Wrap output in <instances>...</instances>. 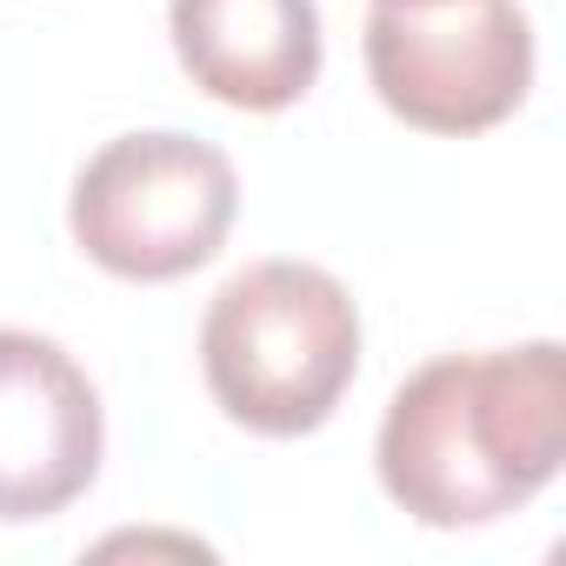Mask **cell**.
I'll return each instance as SVG.
<instances>
[{
    "mask_svg": "<svg viewBox=\"0 0 566 566\" xmlns=\"http://www.w3.org/2000/svg\"><path fill=\"white\" fill-rule=\"evenodd\" d=\"M566 460L559 340L440 354L387 400L374 467L387 500L440 533L520 513Z\"/></svg>",
    "mask_w": 566,
    "mask_h": 566,
    "instance_id": "obj_1",
    "label": "cell"
},
{
    "mask_svg": "<svg viewBox=\"0 0 566 566\" xmlns=\"http://www.w3.org/2000/svg\"><path fill=\"white\" fill-rule=\"evenodd\" d=\"M200 374L233 427L301 440L360 374V307L314 260H253L200 321Z\"/></svg>",
    "mask_w": 566,
    "mask_h": 566,
    "instance_id": "obj_2",
    "label": "cell"
},
{
    "mask_svg": "<svg viewBox=\"0 0 566 566\" xmlns=\"http://www.w3.org/2000/svg\"><path fill=\"white\" fill-rule=\"evenodd\" d=\"M240 174L213 140L154 127L107 140L67 200V227L94 266L114 280H180L207 266L233 227Z\"/></svg>",
    "mask_w": 566,
    "mask_h": 566,
    "instance_id": "obj_3",
    "label": "cell"
},
{
    "mask_svg": "<svg viewBox=\"0 0 566 566\" xmlns=\"http://www.w3.org/2000/svg\"><path fill=\"white\" fill-rule=\"evenodd\" d=\"M367 74L407 127L486 134L533 87V28L520 0H374Z\"/></svg>",
    "mask_w": 566,
    "mask_h": 566,
    "instance_id": "obj_4",
    "label": "cell"
},
{
    "mask_svg": "<svg viewBox=\"0 0 566 566\" xmlns=\"http://www.w3.org/2000/svg\"><path fill=\"white\" fill-rule=\"evenodd\" d=\"M107 420L81 360L28 327H0V520H54L101 473Z\"/></svg>",
    "mask_w": 566,
    "mask_h": 566,
    "instance_id": "obj_5",
    "label": "cell"
},
{
    "mask_svg": "<svg viewBox=\"0 0 566 566\" xmlns=\"http://www.w3.org/2000/svg\"><path fill=\"white\" fill-rule=\"evenodd\" d=\"M167 34L187 81L240 114H280L321 81L314 0H174Z\"/></svg>",
    "mask_w": 566,
    "mask_h": 566,
    "instance_id": "obj_6",
    "label": "cell"
}]
</instances>
